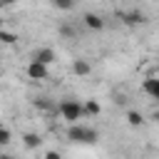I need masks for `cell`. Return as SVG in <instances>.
<instances>
[{"label":"cell","instance_id":"obj_13","mask_svg":"<svg viewBox=\"0 0 159 159\" xmlns=\"http://www.w3.org/2000/svg\"><path fill=\"white\" fill-rule=\"evenodd\" d=\"M52 5L60 7V10H72L75 7V0H52Z\"/></svg>","mask_w":159,"mask_h":159},{"label":"cell","instance_id":"obj_8","mask_svg":"<svg viewBox=\"0 0 159 159\" xmlns=\"http://www.w3.org/2000/svg\"><path fill=\"white\" fill-rule=\"evenodd\" d=\"M144 92H147L149 97L159 99V80H154V77H147V80H144Z\"/></svg>","mask_w":159,"mask_h":159},{"label":"cell","instance_id":"obj_18","mask_svg":"<svg viewBox=\"0 0 159 159\" xmlns=\"http://www.w3.org/2000/svg\"><path fill=\"white\" fill-rule=\"evenodd\" d=\"M15 0H0V7H5V5H12Z\"/></svg>","mask_w":159,"mask_h":159},{"label":"cell","instance_id":"obj_3","mask_svg":"<svg viewBox=\"0 0 159 159\" xmlns=\"http://www.w3.org/2000/svg\"><path fill=\"white\" fill-rule=\"evenodd\" d=\"M119 20H122L124 25H129V27H134V25H142V22H147V17H144V12H139V10H129V12H119Z\"/></svg>","mask_w":159,"mask_h":159},{"label":"cell","instance_id":"obj_5","mask_svg":"<svg viewBox=\"0 0 159 159\" xmlns=\"http://www.w3.org/2000/svg\"><path fill=\"white\" fill-rule=\"evenodd\" d=\"M35 62H40V65H50V62H55V50H50V47L37 50V52H35Z\"/></svg>","mask_w":159,"mask_h":159},{"label":"cell","instance_id":"obj_12","mask_svg":"<svg viewBox=\"0 0 159 159\" xmlns=\"http://www.w3.org/2000/svg\"><path fill=\"white\" fill-rule=\"evenodd\" d=\"M127 122H129L132 127H139V124L144 122V117H142L139 112H134V109H132V112H127Z\"/></svg>","mask_w":159,"mask_h":159},{"label":"cell","instance_id":"obj_1","mask_svg":"<svg viewBox=\"0 0 159 159\" xmlns=\"http://www.w3.org/2000/svg\"><path fill=\"white\" fill-rule=\"evenodd\" d=\"M67 139L70 142H75V144H94L97 139H99V134L92 129V127H82V124H70V129H67Z\"/></svg>","mask_w":159,"mask_h":159},{"label":"cell","instance_id":"obj_14","mask_svg":"<svg viewBox=\"0 0 159 159\" xmlns=\"http://www.w3.org/2000/svg\"><path fill=\"white\" fill-rule=\"evenodd\" d=\"M60 35H62V37H75V27L67 25V22H62V25H60Z\"/></svg>","mask_w":159,"mask_h":159},{"label":"cell","instance_id":"obj_16","mask_svg":"<svg viewBox=\"0 0 159 159\" xmlns=\"http://www.w3.org/2000/svg\"><path fill=\"white\" fill-rule=\"evenodd\" d=\"M10 142V129L7 127H0V147H5Z\"/></svg>","mask_w":159,"mask_h":159},{"label":"cell","instance_id":"obj_15","mask_svg":"<svg viewBox=\"0 0 159 159\" xmlns=\"http://www.w3.org/2000/svg\"><path fill=\"white\" fill-rule=\"evenodd\" d=\"M35 107H37V109H42V112H47V109H52V104H50V99H45V97H42V99H35Z\"/></svg>","mask_w":159,"mask_h":159},{"label":"cell","instance_id":"obj_10","mask_svg":"<svg viewBox=\"0 0 159 159\" xmlns=\"http://www.w3.org/2000/svg\"><path fill=\"white\" fill-rule=\"evenodd\" d=\"M82 107H84V114H99V112H102V107H99L97 99H87Z\"/></svg>","mask_w":159,"mask_h":159},{"label":"cell","instance_id":"obj_2","mask_svg":"<svg viewBox=\"0 0 159 159\" xmlns=\"http://www.w3.org/2000/svg\"><path fill=\"white\" fill-rule=\"evenodd\" d=\"M57 112L70 122V124H75L82 114H84V107L77 102V99H65V102H60V107H57Z\"/></svg>","mask_w":159,"mask_h":159},{"label":"cell","instance_id":"obj_19","mask_svg":"<svg viewBox=\"0 0 159 159\" xmlns=\"http://www.w3.org/2000/svg\"><path fill=\"white\" fill-rule=\"evenodd\" d=\"M0 159H12V157H7V154H0Z\"/></svg>","mask_w":159,"mask_h":159},{"label":"cell","instance_id":"obj_7","mask_svg":"<svg viewBox=\"0 0 159 159\" xmlns=\"http://www.w3.org/2000/svg\"><path fill=\"white\" fill-rule=\"evenodd\" d=\"M72 72L80 75V77H84V75L92 72V65H89L87 60H75V62H72Z\"/></svg>","mask_w":159,"mask_h":159},{"label":"cell","instance_id":"obj_9","mask_svg":"<svg viewBox=\"0 0 159 159\" xmlns=\"http://www.w3.org/2000/svg\"><path fill=\"white\" fill-rule=\"evenodd\" d=\"M22 142H25V147H27V149H37V147L42 144L40 134H35V132H27V134L22 137Z\"/></svg>","mask_w":159,"mask_h":159},{"label":"cell","instance_id":"obj_4","mask_svg":"<svg viewBox=\"0 0 159 159\" xmlns=\"http://www.w3.org/2000/svg\"><path fill=\"white\" fill-rule=\"evenodd\" d=\"M27 75L32 77V80H47V65H40V62H30L27 65Z\"/></svg>","mask_w":159,"mask_h":159},{"label":"cell","instance_id":"obj_11","mask_svg":"<svg viewBox=\"0 0 159 159\" xmlns=\"http://www.w3.org/2000/svg\"><path fill=\"white\" fill-rule=\"evenodd\" d=\"M17 40H20V37H17L15 32H7V30L0 27V42H2V45H15Z\"/></svg>","mask_w":159,"mask_h":159},{"label":"cell","instance_id":"obj_6","mask_svg":"<svg viewBox=\"0 0 159 159\" xmlns=\"http://www.w3.org/2000/svg\"><path fill=\"white\" fill-rule=\"evenodd\" d=\"M84 25H87L89 30H102V27H104V20H102L99 15H94V12H87V15H84Z\"/></svg>","mask_w":159,"mask_h":159},{"label":"cell","instance_id":"obj_17","mask_svg":"<svg viewBox=\"0 0 159 159\" xmlns=\"http://www.w3.org/2000/svg\"><path fill=\"white\" fill-rule=\"evenodd\" d=\"M45 159H62V157H60L57 152H47V154H45Z\"/></svg>","mask_w":159,"mask_h":159}]
</instances>
